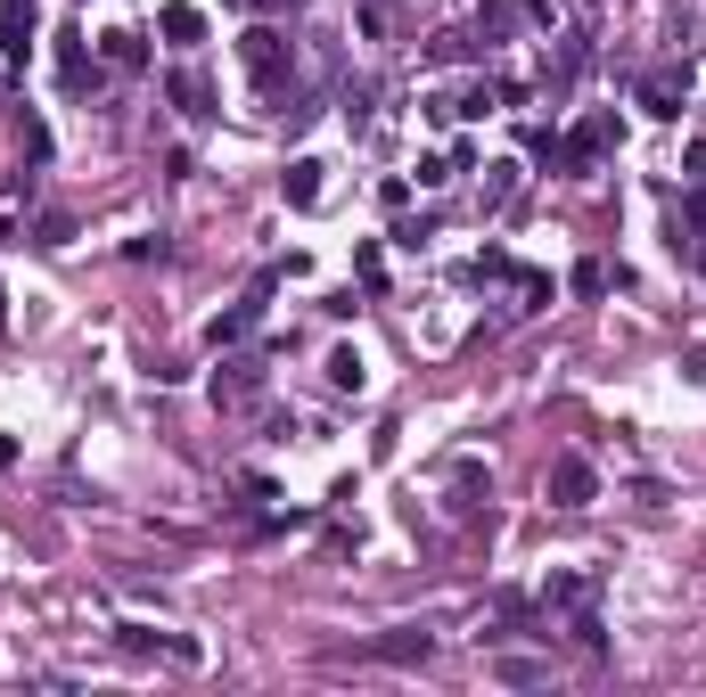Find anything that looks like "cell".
I'll use <instances>...</instances> for the list:
<instances>
[{
    "label": "cell",
    "instance_id": "277c9868",
    "mask_svg": "<svg viewBox=\"0 0 706 697\" xmlns=\"http://www.w3.org/2000/svg\"><path fill=\"white\" fill-rule=\"evenodd\" d=\"M682 91H690V82L657 74V82H641V108H649V115H682Z\"/></svg>",
    "mask_w": 706,
    "mask_h": 697
},
{
    "label": "cell",
    "instance_id": "7a4b0ae2",
    "mask_svg": "<svg viewBox=\"0 0 706 697\" xmlns=\"http://www.w3.org/2000/svg\"><path fill=\"white\" fill-rule=\"evenodd\" d=\"M599 493V476H592V459H551V501H558V509H584V501Z\"/></svg>",
    "mask_w": 706,
    "mask_h": 697
},
{
    "label": "cell",
    "instance_id": "5b68a950",
    "mask_svg": "<svg viewBox=\"0 0 706 697\" xmlns=\"http://www.w3.org/2000/svg\"><path fill=\"white\" fill-rule=\"evenodd\" d=\"M280 189H288V205H321V164H313V156L288 164V181H280Z\"/></svg>",
    "mask_w": 706,
    "mask_h": 697
},
{
    "label": "cell",
    "instance_id": "3957f363",
    "mask_svg": "<svg viewBox=\"0 0 706 697\" xmlns=\"http://www.w3.org/2000/svg\"><path fill=\"white\" fill-rule=\"evenodd\" d=\"M608 140H616V115H592L584 132H575L567 148H551V156L567 164V173H592V164H599V148H608Z\"/></svg>",
    "mask_w": 706,
    "mask_h": 697
},
{
    "label": "cell",
    "instance_id": "8fae6325",
    "mask_svg": "<svg viewBox=\"0 0 706 697\" xmlns=\"http://www.w3.org/2000/svg\"><path fill=\"white\" fill-rule=\"evenodd\" d=\"M329 386H362V353H329Z\"/></svg>",
    "mask_w": 706,
    "mask_h": 697
},
{
    "label": "cell",
    "instance_id": "52a82bcc",
    "mask_svg": "<svg viewBox=\"0 0 706 697\" xmlns=\"http://www.w3.org/2000/svg\"><path fill=\"white\" fill-rule=\"evenodd\" d=\"M157 26H164V33H173V41H181V50H190V41H205V17H198V9H164V17H157Z\"/></svg>",
    "mask_w": 706,
    "mask_h": 697
},
{
    "label": "cell",
    "instance_id": "ba28073f",
    "mask_svg": "<svg viewBox=\"0 0 706 697\" xmlns=\"http://www.w3.org/2000/svg\"><path fill=\"white\" fill-rule=\"evenodd\" d=\"M255 321H263V304H239V312H222V321H214V345H231V336H246Z\"/></svg>",
    "mask_w": 706,
    "mask_h": 697
},
{
    "label": "cell",
    "instance_id": "9c48e42d",
    "mask_svg": "<svg viewBox=\"0 0 706 697\" xmlns=\"http://www.w3.org/2000/svg\"><path fill=\"white\" fill-rule=\"evenodd\" d=\"M379 657H394V665H403V657H427V632H386Z\"/></svg>",
    "mask_w": 706,
    "mask_h": 697
},
{
    "label": "cell",
    "instance_id": "30bf717a",
    "mask_svg": "<svg viewBox=\"0 0 706 697\" xmlns=\"http://www.w3.org/2000/svg\"><path fill=\"white\" fill-rule=\"evenodd\" d=\"M140 58H149V50H140V33H108V67H140Z\"/></svg>",
    "mask_w": 706,
    "mask_h": 697
},
{
    "label": "cell",
    "instance_id": "8992f818",
    "mask_svg": "<svg viewBox=\"0 0 706 697\" xmlns=\"http://www.w3.org/2000/svg\"><path fill=\"white\" fill-rule=\"evenodd\" d=\"M255 386H263V370H255V362H231V377H214L222 403H255Z\"/></svg>",
    "mask_w": 706,
    "mask_h": 697
},
{
    "label": "cell",
    "instance_id": "6da1fadb",
    "mask_svg": "<svg viewBox=\"0 0 706 697\" xmlns=\"http://www.w3.org/2000/svg\"><path fill=\"white\" fill-rule=\"evenodd\" d=\"M239 50H246V74H255L263 91H280V82H288V41H280V33H263V26H255V33L239 41Z\"/></svg>",
    "mask_w": 706,
    "mask_h": 697
}]
</instances>
